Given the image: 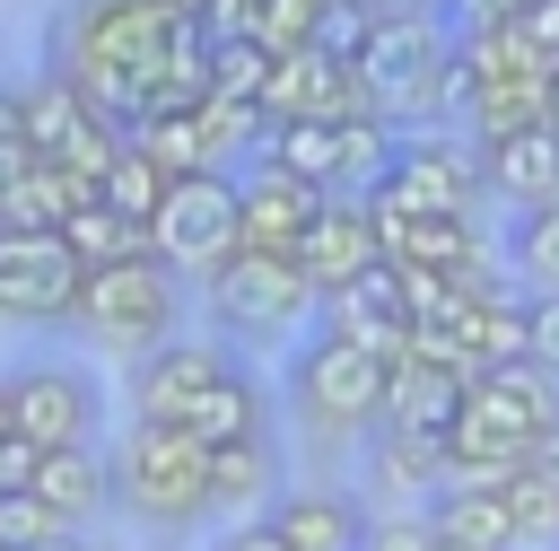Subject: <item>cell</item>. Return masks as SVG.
<instances>
[{
	"mask_svg": "<svg viewBox=\"0 0 559 551\" xmlns=\"http://www.w3.org/2000/svg\"><path fill=\"white\" fill-rule=\"evenodd\" d=\"M114 507L148 525H201L210 516V446L166 420H131L114 446Z\"/></svg>",
	"mask_w": 559,
	"mask_h": 551,
	"instance_id": "obj_1",
	"label": "cell"
},
{
	"mask_svg": "<svg viewBox=\"0 0 559 551\" xmlns=\"http://www.w3.org/2000/svg\"><path fill=\"white\" fill-rule=\"evenodd\" d=\"M192 35V17H175L166 0H70L52 17V70L79 79V70H157L175 44Z\"/></svg>",
	"mask_w": 559,
	"mask_h": 551,
	"instance_id": "obj_2",
	"label": "cell"
},
{
	"mask_svg": "<svg viewBox=\"0 0 559 551\" xmlns=\"http://www.w3.org/2000/svg\"><path fill=\"white\" fill-rule=\"evenodd\" d=\"M175 324H183V289H175V271H166L157 254L114 262V271H87V289H79V306H70V332H87L96 350H122V359L166 350Z\"/></svg>",
	"mask_w": 559,
	"mask_h": 551,
	"instance_id": "obj_3",
	"label": "cell"
},
{
	"mask_svg": "<svg viewBox=\"0 0 559 551\" xmlns=\"http://www.w3.org/2000/svg\"><path fill=\"white\" fill-rule=\"evenodd\" d=\"M384 359L376 350H349L341 332H306L288 350V411L314 429V437H358V429H384Z\"/></svg>",
	"mask_w": 559,
	"mask_h": 551,
	"instance_id": "obj_4",
	"label": "cell"
},
{
	"mask_svg": "<svg viewBox=\"0 0 559 551\" xmlns=\"http://www.w3.org/2000/svg\"><path fill=\"white\" fill-rule=\"evenodd\" d=\"M445 70H454V35L437 17H376L367 52H358V79L376 96V114L402 131L411 114H437L445 105Z\"/></svg>",
	"mask_w": 559,
	"mask_h": 551,
	"instance_id": "obj_5",
	"label": "cell"
},
{
	"mask_svg": "<svg viewBox=\"0 0 559 551\" xmlns=\"http://www.w3.org/2000/svg\"><path fill=\"white\" fill-rule=\"evenodd\" d=\"M148 254L166 271H192L201 289L245 254V201H236V175H183L148 227Z\"/></svg>",
	"mask_w": 559,
	"mask_h": 551,
	"instance_id": "obj_6",
	"label": "cell"
},
{
	"mask_svg": "<svg viewBox=\"0 0 559 551\" xmlns=\"http://www.w3.org/2000/svg\"><path fill=\"white\" fill-rule=\"evenodd\" d=\"M210 315L245 341H297V324L323 315V289L297 271V254H236L210 280Z\"/></svg>",
	"mask_w": 559,
	"mask_h": 551,
	"instance_id": "obj_7",
	"label": "cell"
},
{
	"mask_svg": "<svg viewBox=\"0 0 559 551\" xmlns=\"http://www.w3.org/2000/svg\"><path fill=\"white\" fill-rule=\"evenodd\" d=\"M87 289V262L70 254L61 227H0V315L17 324H70Z\"/></svg>",
	"mask_w": 559,
	"mask_h": 551,
	"instance_id": "obj_8",
	"label": "cell"
},
{
	"mask_svg": "<svg viewBox=\"0 0 559 551\" xmlns=\"http://www.w3.org/2000/svg\"><path fill=\"white\" fill-rule=\"evenodd\" d=\"M9 420H17V437H35L44 455H52V446H96V429H105V394H96L87 367L35 359V367L9 376Z\"/></svg>",
	"mask_w": 559,
	"mask_h": 551,
	"instance_id": "obj_9",
	"label": "cell"
},
{
	"mask_svg": "<svg viewBox=\"0 0 559 551\" xmlns=\"http://www.w3.org/2000/svg\"><path fill=\"white\" fill-rule=\"evenodd\" d=\"M236 367H227V350L218 341H192V332H175L166 350H148V359H131V420H166V429H192V411L227 385Z\"/></svg>",
	"mask_w": 559,
	"mask_h": 551,
	"instance_id": "obj_10",
	"label": "cell"
},
{
	"mask_svg": "<svg viewBox=\"0 0 559 551\" xmlns=\"http://www.w3.org/2000/svg\"><path fill=\"white\" fill-rule=\"evenodd\" d=\"M236 201H245V254H297L314 236V219L332 210L323 184H306V175L271 166V157H253L236 175Z\"/></svg>",
	"mask_w": 559,
	"mask_h": 551,
	"instance_id": "obj_11",
	"label": "cell"
},
{
	"mask_svg": "<svg viewBox=\"0 0 559 551\" xmlns=\"http://www.w3.org/2000/svg\"><path fill=\"white\" fill-rule=\"evenodd\" d=\"M489 184V166H480V149H454V140H402V157H393V175L376 184V192H393L402 210H419V219H472V192Z\"/></svg>",
	"mask_w": 559,
	"mask_h": 551,
	"instance_id": "obj_12",
	"label": "cell"
},
{
	"mask_svg": "<svg viewBox=\"0 0 559 551\" xmlns=\"http://www.w3.org/2000/svg\"><path fill=\"white\" fill-rule=\"evenodd\" d=\"M376 262H384V236H376L367 201H341V192H332V210H323V219H314V236L297 245V271L332 297V289H358Z\"/></svg>",
	"mask_w": 559,
	"mask_h": 551,
	"instance_id": "obj_13",
	"label": "cell"
},
{
	"mask_svg": "<svg viewBox=\"0 0 559 551\" xmlns=\"http://www.w3.org/2000/svg\"><path fill=\"white\" fill-rule=\"evenodd\" d=\"M463 394H472L463 367H437V359L402 350L393 376H384V429H428V437H445L454 411H463Z\"/></svg>",
	"mask_w": 559,
	"mask_h": 551,
	"instance_id": "obj_14",
	"label": "cell"
},
{
	"mask_svg": "<svg viewBox=\"0 0 559 551\" xmlns=\"http://www.w3.org/2000/svg\"><path fill=\"white\" fill-rule=\"evenodd\" d=\"M262 525H271L288 551H358L376 516H367L349 490H288V499L262 516Z\"/></svg>",
	"mask_w": 559,
	"mask_h": 551,
	"instance_id": "obj_15",
	"label": "cell"
},
{
	"mask_svg": "<svg viewBox=\"0 0 559 551\" xmlns=\"http://www.w3.org/2000/svg\"><path fill=\"white\" fill-rule=\"evenodd\" d=\"M35 499L61 516V525H87L114 507V455L105 446H52L44 472H35Z\"/></svg>",
	"mask_w": 559,
	"mask_h": 551,
	"instance_id": "obj_16",
	"label": "cell"
},
{
	"mask_svg": "<svg viewBox=\"0 0 559 551\" xmlns=\"http://www.w3.org/2000/svg\"><path fill=\"white\" fill-rule=\"evenodd\" d=\"M445 472H454V446L445 437H428V429H376V490L437 507Z\"/></svg>",
	"mask_w": 559,
	"mask_h": 551,
	"instance_id": "obj_17",
	"label": "cell"
},
{
	"mask_svg": "<svg viewBox=\"0 0 559 551\" xmlns=\"http://www.w3.org/2000/svg\"><path fill=\"white\" fill-rule=\"evenodd\" d=\"M480 166H489V184H498L507 201H524V210L559 201V122L515 131V140H498V149H480Z\"/></svg>",
	"mask_w": 559,
	"mask_h": 551,
	"instance_id": "obj_18",
	"label": "cell"
},
{
	"mask_svg": "<svg viewBox=\"0 0 559 551\" xmlns=\"http://www.w3.org/2000/svg\"><path fill=\"white\" fill-rule=\"evenodd\" d=\"M550 79H559V70L489 79V87H480V105H472V140H480V149H498V140H515V131H542V122H550Z\"/></svg>",
	"mask_w": 559,
	"mask_h": 551,
	"instance_id": "obj_19",
	"label": "cell"
},
{
	"mask_svg": "<svg viewBox=\"0 0 559 551\" xmlns=\"http://www.w3.org/2000/svg\"><path fill=\"white\" fill-rule=\"evenodd\" d=\"M131 140L183 184V175H227L218 166V140H210V122H201V105H183V114H148V122H131Z\"/></svg>",
	"mask_w": 559,
	"mask_h": 551,
	"instance_id": "obj_20",
	"label": "cell"
},
{
	"mask_svg": "<svg viewBox=\"0 0 559 551\" xmlns=\"http://www.w3.org/2000/svg\"><path fill=\"white\" fill-rule=\"evenodd\" d=\"M437 534L463 542V551H515V516H507V490H437Z\"/></svg>",
	"mask_w": 559,
	"mask_h": 551,
	"instance_id": "obj_21",
	"label": "cell"
},
{
	"mask_svg": "<svg viewBox=\"0 0 559 551\" xmlns=\"http://www.w3.org/2000/svg\"><path fill=\"white\" fill-rule=\"evenodd\" d=\"M166 192H175V175L122 131V157H114V175H105V210H122L131 227H157V210H166Z\"/></svg>",
	"mask_w": 559,
	"mask_h": 551,
	"instance_id": "obj_22",
	"label": "cell"
},
{
	"mask_svg": "<svg viewBox=\"0 0 559 551\" xmlns=\"http://www.w3.org/2000/svg\"><path fill=\"white\" fill-rule=\"evenodd\" d=\"M262 157L306 175V184H323V192H341V122H280L262 140Z\"/></svg>",
	"mask_w": 559,
	"mask_h": 551,
	"instance_id": "obj_23",
	"label": "cell"
},
{
	"mask_svg": "<svg viewBox=\"0 0 559 551\" xmlns=\"http://www.w3.org/2000/svg\"><path fill=\"white\" fill-rule=\"evenodd\" d=\"M253 499H271V437L210 446V507H253Z\"/></svg>",
	"mask_w": 559,
	"mask_h": 551,
	"instance_id": "obj_24",
	"label": "cell"
},
{
	"mask_svg": "<svg viewBox=\"0 0 559 551\" xmlns=\"http://www.w3.org/2000/svg\"><path fill=\"white\" fill-rule=\"evenodd\" d=\"M280 52H262L253 35H210V96H236V105H262Z\"/></svg>",
	"mask_w": 559,
	"mask_h": 551,
	"instance_id": "obj_25",
	"label": "cell"
},
{
	"mask_svg": "<svg viewBox=\"0 0 559 551\" xmlns=\"http://www.w3.org/2000/svg\"><path fill=\"white\" fill-rule=\"evenodd\" d=\"M507 516H515V542H559V472L550 464H533V472H515V490H507Z\"/></svg>",
	"mask_w": 559,
	"mask_h": 551,
	"instance_id": "obj_26",
	"label": "cell"
},
{
	"mask_svg": "<svg viewBox=\"0 0 559 551\" xmlns=\"http://www.w3.org/2000/svg\"><path fill=\"white\" fill-rule=\"evenodd\" d=\"M507 245H515V271H524V289H559V201L524 210Z\"/></svg>",
	"mask_w": 559,
	"mask_h": 551,
	"instance_id": "obj_27",
	"label": "cell"
},
{
	"mask_svg": "<svg viewBox=\"0 0 559 551\" xmlns=\"http://www.w3.org/2000/svg\"><path fill=\"white\" fill-rule=\"evenodd\" d=\"M472 254H480L472 219H419V227H411V245H402V262H419V271H463Z\"/></svg>",
	"mask_w": 559,
	"mask_h": 551,
	"instance_id": "obj_28",
	"label": "cell"
},
{
	"mask_svg": "<svg viewBox=\"0 0 559 551\" xmlns=\"http://www.w3.org/2000/svg\"><path fill=\"white\" fill-rule=\"evenodd\" d=\"M0 542H9V551H52V542H70V525H61L35 490H17V499H0Z\"/></svg>",
	"mask_w": 559,
	"mask_h": 551,
	"instance_id": "obj_29",
	"label": "cell"
},
{
	"mask_svg": "<svg viewBox=\"0 0 559 551\" xmlns=\"http://www.w3.org/2000/svg\"><path fill=\"white\" fill-rule=\"evenodd\" d=\"M358 551H445V534H437L428 507H402V516H376Z\"/></svg>",
	"mask_w": 559,
	"mask_h": 551,
	"instance_id": "obj_30",
	"label": "cell"
},
{
	"mask_svg": "<svg viewBox=\"0 0 559 551\" xmlns=\"http://www.w3.org/2000/svg\"><path fill=\"white\" fill-rule=\"evenodd\" d=\"M524 324H533V367L559 376V289H524Z\"/></svg>",
	"mask_w": 559,
	"mask_h": 551,
	"instance_id": "obj_31",
	"label": "cell"
},
{
	"mask_svg": "<svg viewBox=\"0 0 559 551\" xmlns=\"http://www.w3.org/2000/svg\"><path fill=\"white\" fill-rule=\"evenodd\" d=\"M515 26H524V35H533V52H542V61L559 70V0H533V9L515 17Z\"/></svg>",
	"mask_w": 559,
	"mask_h": 551,
	"instance_id": "obj_32",
	"label": "cell"
},
{
	"mask_svg": "<svg viewBox=\"0 0 559 551\" xmlns=\"http://www.w3.org/2000/svg\"><path fill=\"white\" fill-rule=\"evenodd\" d=\"M35 166H44V157H35L26 140H0V201H9V192H17V184H26Z\"/></svg>",
	"mask_w": 559,
	"mask_h": 551,
	"instance_id": "obj_33",
	"label": "cell"
},
{
	"mask_svg": "<svg viewBox=\"0 0 559 551\" xmlns=\"http://www.w3.org/2000/svg\"><path fill=\"white\" fill-rule=\"evenodd\" d=\"M0 140H26V87L0 79Z\"/></svg>",
	"mask_w": 559,
	"mask_h": 551,
	"instance_id": "obj_34",
	"label": "cell"
},
{
	"mask_svg": "<svg viewBox=\"0 0 559 551\" xmlns=\"http://www.w3.org/2000/svg\"><path fill=\"white\" fill-rule=\"evenodd\" d=\"M367 17H437V0H358Z\"/></svg>",
	"mask_w": 559,
	"mask_h": 551,
	"instance_id": "obj_35",
	"label": "cell"
},
{
	"mask_svg": "<svg viewBox=\"0 0 559 551\" xmlns=\"http://www.w3.org/2000/svg\"><path fill=\"white\" fill-rule=\"evenodd\" d=\"M218 551H288V542H280V534H271V525H245V534H227V542H218Z\"/></svg>",
	"mask_w": 559,
	"mask_h": 551,
	"instance_id": "obj_36",
	"label": "cell"
},
{
	"mask_svg": "<svg viewBox=\"0 0 559 551\" xmlns=\"http://www.w3.org/2000/svg\"><path fill=\"white\" fill-rule=\"evenodd\" d=\"M166 9H175V17H192V26H210V9H218V0H166Z\"/></svg>",
	"mask_w": 559,
	"mask_h": 551,
	"instance_id": "obj_37",
	"label": "cell"
},
{
	"mask_svg": "<svg viewBox=\"0 0 559 551\" xmlns=\"http://www.w3.org/2000/svg\"><path fill=\"white\" fill-rule=\"evenodd\" d=\"M550 122H559V79H550Z\"/></svg>",
	"mask_w": 559,
	"mask_h": 551,
	"instance_id": "obj_38",
	"label": "cell"
},
{
	"mask_svg": "<svg viewBox=\"0 0 559 551\" xmlns=\"http://www.w3.org/2000/svg\"><path fill=\"white\" fill-rule=\"evenodd\" d=\"M323 9H358V0H323Z\"/></svg>",
	"mask_w": 559,
	"mask_h": 551,
	"instance_id": "obj_39",
	"label": "cell"
},
{
	"mask_svg": "<svg viewBox=\"0 0 559 551\" xmlns=\"http://www.w3.org/2000/svg\"><path fill=\"white\" fill-rule=\"evenodd\" d=\"M52 551H87V542H52Z\"/></svg>",
	"mask_w": 559,
	"mask_h": 551,
	"instance_id": "obj_40",
	"label": "cell"
},
{
	"mask_svg": "<svg viewBox=\"0 0 559 551\" xmlns=\"http://www.w3.org/2000/svg\"><path fill=\"white\" fill-rule=\"evenodd\" d=\"M542 464H550V472H559V455H542Z\"/></svg>",
	"mask_w": 559,
	"mask_h": 551,
	"instance_id": "obj_41",
	"label": "cell"
},
{
	"mask_svg": "<svg viewBox=\"0 0 559 551\" xmlns=\"http://www.w3.org/2000/svg\"><path fill=\"white\" fill-rule=\"evenodd\" d=\"M445 551H463V542H445Z\"/></svg>",
	"mask_w": 559,
	"mask_h": 551,
	"instance_id": "obj_42",
	"label": "cell"
},
{
	"mask_svg": "<svg viewBox=\"0 0 559 551\" xmlns=\"http://www.w3.org/2000/svg\"><path fill=\"white\" fill-rule=\"evenodd\" d=\"M0 551H9V542H0Z\"/></svg>",
	"mask_w": 559,
	"mask_h": 551,
	"instance_id": "obj_43",
	"label": "cell"
}]
</instances>
